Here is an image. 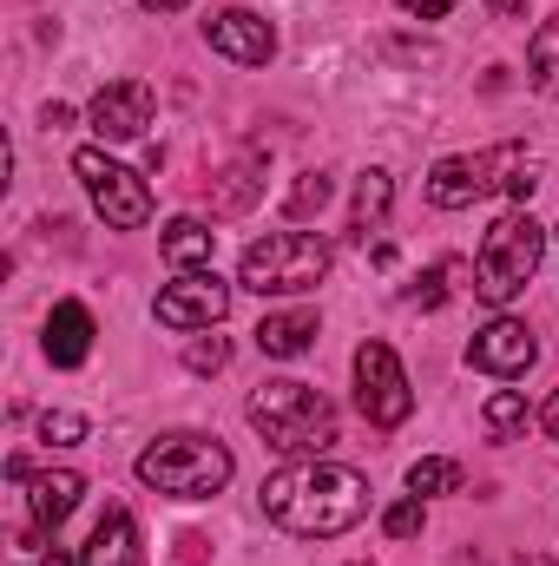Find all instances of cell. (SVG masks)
<instances>
[{"instance_id": "obj_1", "label": "cell", "mask_w": 559, "mask_h": 566, "mask_svg": "<svg viewBox=\"0 0 559 566\" xmlns=\"http://www.w3.org/2000/svg\"><path fill=\"white\" fill-rule=\"evenodd\" d=\"M264 514L296 541H329L369 514V481L336 461H303V468H283L264 481Z\"/></svg>"}, {"instance_id": "obj_2", "label": "cell", "mask_w": 559, "mask_h": 566, "mask_svg": "<svg viewBox=\"0 0 559 566\" xmlns=\"http://www.w3.org/2000/svg\"><path fill=\"white\" fill-rule=\"evenodd\" d=\"M540 185V158L527 145H487V151H461V158H441L428 171V198L441 211H467L481 205L487 191H507V198H534Z\"/></svg>"}, {"instance_id": "obj_3", "label": "cell", "mask_w": 559, "mask_h": 566, "mask_svg": "<svg viewBox=\"0 0 559 566\" xmlns=\"http://www.w3.org/2000/svg\"><path fill=\"white\" fill-rule=\"evenodd\" d=\"M251 428L283 448V454H329L336 448V409H329V396L323 389H309V382H264L257 396H251Z\"/></svg>"}, {"instance_id": "obj_4", "label": "cell", "mask_w": 559, "mask_h": 566, "mask_svg": "<svg viewBox=\"0 0 559 566\" xmlns=\"http://www.w3.org/2000/svg\"><path fill=\"white\" fill-rule=\"evenodd\" d=\"M231 448L211 441V434H165L139 454V481L151 494H171V501H211L224 494L231 481Z\"/></svg>"}, {"instance_id": "obj_5", "label": "cell", "mask_w": 559, "mask_h": 566, "mask_svg": "<svg viewBox=\"0 0 559 566\" xmlns=\"http://www.w3.org/2000/svg\"><path fill=\"white\" fill-rule=\"evenodd\" d=\"M323 277H329V244L309 231H271V238L244 244V264H238V283L257 296H303Z\"/></svg>"}, {"instance_id": "obj_6", "label": "cell", "mask_w": 559, "mask_h": 566, "mask_svg": "<svg viewBox=\"0 0 559 566\" xmlns=\"http://www.w3.org/2000/svg\"><path fill=\"white\" fill-rule=\"evenodd\" d=\"M540 251H547V231L534 224V211H507L474 258V290L487 303H514L527 290V277L540 271Z\"/></svg>"}, {"instance_id": "obj_7", "label": "cell", "mask_w": 559, "mask_h": 566, "mask_svg": "<svg viewBox=\"0 0 559 566\" xmlns=\"http://www.w3.org/2000/svg\"><path fill=\"white\" fill-rule=\"evenodd\" d=\"M73 171H80V185H86L93 211H99L113 231H139L145 218H151V191H145V178H139V171H126L119 158H106L99 145L73 151Z\"/></svg>"}, {"instance_id": "obj_8", "label": "cell", "mask_w": 559, "mask_h": 566, "mask_svg": "<svg viewBox=\"0 0 559 566\" xmlns=\"http://www.w3.org/2000/svg\"><path fill=\"white\" fill-rule=\"evenodd\" d=\"M356 402L376 428H402L415 409V389H409V369L389 343H362L356 349Z\"/></svg>"}, {"instance_id": "obj_9", "label": "cell", "mask_w": 559, "mask_h": 566, "mask_svg": "<svg viewBox=\"0 0 559 566\" xmlns=\"http://www.w3.org/2000/svg\"><path fill=\"white\" fill-rule=\"evenodd\" d=\"M231 310V283H218L211 271H178L158 290V323L165 329H211Z\"/></svg>"}, {"instance_id": "obj_10", "label": "cell", "mask_w": 559, "mask_h": 566, "mask_svg": "<svg viewBox=\"0 0 559 566\" xmlns=\"http://www.w3.org/2000/svg\"><path fill=\"white\" fill-rule=\"evenodd\" d=\"M467 363H474V369H487V376H527V369L540 363V343H534V329H527V323L494 316L487 329H474Z\"/></svg>"}, {"instance_id": "obj_11", "label": "cell", "mask_w": 559, "mask_h": 566, "mask_svg": "<svg viewBox=\"0 0 559 566\" xmlns=\"http://www.w3.org/2000/svg\"><path fill=\"white\" fill-rule=\"evenodd\" d=\"M204 40H211V53H224V60H238V66H264V60L277 53V27H271L264 13H251V7H224V13L204 27Z\"/></svg>"}, {"instance_id": "obj_12", "label": "cell", "mask_w": 559, "mask_h": 566, "mask_svg": "<svg viewBox=\"0 0 559 566\" xmlns=\"http://www.w3.org/2000/svg\"><path fill=\"white\" fill-rule=\"evenodd\" d=\"M80 494H86V481L73 474V468H53V474H33L27 481V507H33V527L20 534V554H33L73 507H80Z\"/></svg>"}, {"instance_id": "obj_13", "label": "cell", "mask_w": 559, "mask_h": 566, "mask_svg": "<svg viewBox=\"0 0 559 566\" xmlns=\"http://www.w3.org/2000/svg\"><path fill=\"white\" fill-rule=\"evenodd\" d=\"M93 133L99 139H139L145 126H151V86L145 80H113V86H99V99H93Z\"/></svg>"}, {"instance_id": "obj_14", "label": "cell", "mask_w": 559, "mask_h": 566, "mask_svg": "<svg viewBox=\"0 0 559 566\" xmlns=\"http://www.w3.org/2000/svg\"><path fill=\"white\" fill-rule=\"evenodd\" d=\"M86 356H93V316H86V303H53V316H46V363L80 369Z\"/></svg>"}, {"instance_id": "obj_15", "label": "cell", "mask_w": 559, "mask_h": 566, "mask_svg": "<svg viewBox=\"0 0 559 566\" xmlns=\"http://www.w3.org/2000/svg\"><path fill=\"white\" fill-rule=\"evenodd\" d=\"M80 566H139V527H133L126 507H106V514H99V527H93Z\"/></svg>"}, {"instance_id": "obj_16", "label": "cell", "mask_w": 559, "mask_h": 566, "mask_svg": "<svg viewBox=\"0 0 559 566\" xmlns=\"http://www.w3.org/2000/svg\"><path fill=\"white\" fill-rule=\"evenodd\" d=\"M309 343H316V310H283V316H264L257 323V349L277 356V363L303 356Z\"/></svg>"}, {"instance_id": "obj_17", "label": "cell", "mask_w": 559, "mask_h": 566, "mask_svg": "<svg viewBox=\"0 0 559 566\" xmlns=\"http://www.w3.org/2000/svg\"><path fill=\"white\" fill-rule=\"evenodd\" d=\"M211 244H218V231H204L198 218H171L165 238H158L165 264H178V271H204V264H211Z\"/></svg>"}, {"instance_id": "obj_18", "label": "cell", "mask_w": 559, "mask_h": 566, "mask_svg": "<svg viewBox=\"0 0 559 566\" xmlns=\"http://www.w3.org/2000/svg\"><path fill=\"white\" fill-rule=\"evenodd\" d=\"M389 198H395V185H389V171H362L356 178V211H349V224L369 238L382 218H389Z\"/></svg>"}, {"instance_id": "obj_19", "label": "cell", "mask_w": 559, "mask_h": 566, "mask_svg": "<svg viewBox=\"0 0 559 566\" xmlns=\"http://www.w3.org/2000/svg\"><path fill=\"white\" fill-rule=\"evenodd\" d=\"M257 191H264V158L251 151V158H238V165L224 171V185H218V198H211V205H218V211H244Z\"/></svg>"}, {"instance_id": "obj_20", "label": "cell", "mask_w": 559, "mask_h": 566, "mask_svg": "<svg viewBox=\"0 0 559 566\" xmlns=\"http://www.w3.org/2000/svg\"><path fill=\"white\" fill-rule=\"evenodd\" d=\"M329 191H336V185H329V171H303V178L289 185V198H283V211H289V218L303 224V218H316V211L329 205Z\"/></svg>"}, {"instance_id": "obj_21", "label": "cell", "mask_w": 559, "mask_h": 566, "mask_svg": "<svg viewBox=\"0 0 559 566\" xmlns=\"http://www.w3.org/2000/svg\"><path fill=\"white\" fill-rule=\"evenodd\" d=\"M527 66H534V80H540V86H553V80H559V13L534 33V40H527Z\"/></svg>"}, {"instance_id": "obj_22", "label": "cell", "mask_w": 559, "mask_h": 566, "mask_svg": "<svg viewBox=\"0 0 559 566\" xmlns=\"http://www.w3.org/2000/svg\"><path fill=\"white\" fill-rule=\"evenodd\" d=\"M461 488V468L454 461H441V454H428L409 468V494H454Z\"/></svg>"}, {"instance_id": "obj_23", "label": "cell", "mask_w": 559, "mask_h": 566, "mask_svg": "<svg viewBox=\"0 0 559 566\" xmlns=\"http://www.w3.org/2000/svg\"><path fill=\"white\" fill-rule=\"evenodd\" d=\"M481 422H487V434H500V441H507L514 428H527V402H520L514 389H500V396L481 409Z\"/></svg>"}, {"instance_id": "obj_24", "label": "cell", "mask_w": 559, "mask_h": 566, "mask_svg": "<svg viewBox=\"0 0 559 566\" xmlns=\"http://www.w3.org/2000/svg\"><path fill=\"white\" fill-rule=\"evenodd\" d=\"M421 521H428V514H421V494H415V501H395V507L382 514V534H389V541H415Z\"/></svg>"}, {"instance_id": "obj_25", "label": "cell", "mask_w": 559, "mask_h": 566, "mask_svg": "<svg viewBox=\"0 0 559 566\" xmlns=\"http://www.w3.org/2000/svg\"><path fill=\"white\" fill-rule=\"evenodd\" d=\"M40 434L53 441V448H73V441H86V416H40Z\"/></svg>"}, {"instance_id": "obj_26", "label": "cell", "mask_w": 559, "mask_h": 566, "mask_svg": "<svg viewBox=\"0 0 559 566\" xmlns=\"http://www.w3.org/2000/svg\"><path fill=\"white\" fill-rule=\"evenodd\" d=\"M461 277V264H441V271H428V277H421V290H415V303L421 310H441V303H447V283Z\"/></svg>"}, {"instance_id": "obj_27", "label": "cell", "mask_w": 559, "mask_h": 566, "mask_svg": "<svg viewBox=\"0 0 559 566\" xmlns=\"http://www.w3.org/2000/svg\"><path fill=\"white\" fill-rule=\"evenodd\" d=\"M184 363H191L198 376H204V369H224V363H231V343H224V336H211V343H191V356H184Z\"/></svg>"}, {"instance_id": "obj_28", "label": "cell", "mask_w": 559, "mask_h": 566, "mask_svg": "<svg viewBox=\"0 0 559 566\" xmlns=\"http://www.w3.org/2000/svg\"><path fill=\"white\" fill-rule=\"evenodd\" d=\"M402 7H409L415 20H441V13H454L461 0H402Z\"/></svg>"}, {"instance_id": "obj_29", "label": "cell", "mask_w": 559, "mask_h": 566, "mask_svg": "<svg viewBox=\"0 0 559 566\" xmlns=\"http://www.w3.org/2000/svg\"><path fill=\"white\" fill-rule=\"evenodd\" d=\"M487 7H494L500 20H520V13H527V0H487Z\"/></svg>"}, {"instance_id": "obj_30", "label": "cell", "mask_w": 559, "mask_h": 566, "mask_svg": "<svg viewBox=\"0 0 559 566\" xmlns=\"http://www.w3.org/2000/svg\"><path fill=\"white\" fill-rule=\"evenodd\" d=\"M547 434H553V441H559V396H553V402H547Z\"/></svg>"}, {"instance_id": "obj_31", "label": "cell", "mask_w": 559, "mask_h": 566, "mask_svg": "<svg viewBox=\"0 0 559 566\" xmlns=\"http://www.w3.org/2000/svg\"><path fill=\"white\" fill-rule=\"evenodd\" d=\"M145 7H151V13H178L184 0H145Z\"/></svg>"}, {"instance_id": "obj_32", "label": "cell", "mask_w": 559, "mask_h": 566, "mask_svg": "<svg viewBox=\"0 0 559 566\" xmlns=\"http://www.w3.org/2000/svg\"><path fill=\"white\" fill-rule=\"evenodd\" d=\"M40 566H73V560H66V554H60V547H53V554H46V560H40Z\"/></svg>"}]
</instances>
